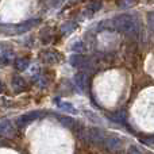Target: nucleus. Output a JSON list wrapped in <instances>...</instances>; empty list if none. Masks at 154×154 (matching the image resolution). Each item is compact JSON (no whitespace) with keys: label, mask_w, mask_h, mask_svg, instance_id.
<instances>
[{"label":"nucleus","mask_w":154,"mask_h":154,"mask_svg":"<svg viewBox=\"0 0 154 154\" xmlns=\"http://www.w3.org/2000/svg\"><path fill=\"white\" fill-rule=\"evenodd\" d=\"M111 22H112V27L115 30H118V31L123 32V34L131 35V37L138 34L139 23H138V19L134 15H130V14L120 15L114 18Z\"/></svg>","instance_id":"nucleus-1"},{"label":"nucleus","mask_w":154,"mask_h":154,"mask_svg":"<svg viewBox=\"0 0 154 154\" xmlns=\"http://www.w3.org/2000/svg\"><path fill=\"white\" fill-rule=\"evenodd\" d=\"M37 23H39V20H38V19H34V20H29V22H24V23L15 26L14 31H15V32H24V31H27V30H30L32 26H34V24H37Z\"/></svg>","instance_id":"nucleus-2"},{"label":"nucleus","mask_w":154,"mask_h":154,"mask_svg":"<svg viewBox=\"0 0 154 154\" xmlns=\"http://www.w3.org/2000/svg\"><path fill=\"white\" fill-rule=\"evenodd\" d=\"M75 80H76V84L79 85L81 89H85V87H87V84H88V77L85 73H79V75H76Z\"/></svg>","instance_id":"nucleus-3"},{"label":"nucleus","mask_w":154,"mask_h":154,"mask_svg":"<svg viewBox=\"0 0 154 154\" xmlns=\"http://www.w3.org/2000/svg\"><path fill=\"white\" fill-rule=\"evenodd\" d=\"M58 58H60V56L56 51H46V53H43V60L46 62H56V61H58Z\"/></svg>","instance_id":"nucleus-4"},{"label":"nucleus","mask_w":154,"mask_h":154,"mask_svg":"<svg viewBox=\"0 0 154 154\" xmlns=\"http://www.w3.org/2000/svg\"><path fill=\"white\" fill-rule=\"evenodd\" d=\"M24 80L22 79V77H14V80H12V85H14V88H15L16 91H22L24 88Z\"/></svg>","instance_id":"nucleus-5"},{"label":"nucleus","mask_w":154,"mask_h":154,"mask_svg":"<svg viewBox=\"0 0 154 154\" xmlns=\"http://www.w3.org/2000/svg\"><path fill=\"white\" fill-rule=\"evenodd\" d=\"M15 66L18 70H24L29 66V60L27 58H18L15 61Z\"/></svg>","instance_id":"nucleus-6"},{"label":"nucleus","mask_w":154,"mask_h":154,"mask_svg":"<svg viewBox=\"0 0 154 154\" xmlns=\"http://www.w3.org/2000/svg\"><path fill=\"white\" fill-rule=\"evenodd\" d=\"M41 115V112H30V114H27V115H24L23 118H22L20 120H19V122H23V123H27V122H30V120H32V119H37L38 116H39Z\"/></svg>","instance_id":"nucleus-7"},{"label":"nucleus","mask_w":154,"mask_h":154,"mask_svg":"<svg viewBox=\"0 0 154 154\" xmlns=\"http://www.w3.org/2000/svg\"><path fill=\"white\" fill-rule=\"evenodd\" d=\"M14 58V54L11 53V51H7V53H4L2 57H0V64H10L11 61H12Z\"/></svg>","instance_id":"nucleus-8"},{"label":"nucleus","mask_w":154,"mask_h":154,"mask_svg":"<svg viewBox=\"0 0 154 154\" xmlns=\"http://www.w3.org/2000/svg\"><path fill=\"white\" fill-rule=\"evenodd\" d=\"M100 8H101V2L100 0H95V2H92L91 3V5H89L91 12H96V11L100 10Z\"/></svg>","instance_id":"nucleus-9"},{"label":"nucleus","mask_w":154,"mask_h":154,"mask_svg":"<svg viewBox=\"0 0 154 154\" xmlns=\"http://www.w3.org/2000/svg\"><path fill=\"white\" fill-rule=\"evenodd\" d=\"M75 27H76V24L73 23V22H66V23H65V24H62V27H61V31H62V32L70 31V30H75Z\"/></svg>","instance_id":"nucleus-10"},{"label":"nucleus","mask_w":154,"mask_h":154,"mask_svg":"<svg viewBox=\"0 0 154 154\" xmlns=\"http://www.w3.org/2000/svg\"><path fill=\"white\" fill-rule=\"evenodd\" d=\"M118 4L122 8H127L134 4V0H118Z\"/></svg>","instance_id":"nucleus-11"},{"label":"nucleus","mask_w":154,"mask_h":154,"mask_svg":"<svg viewBox=\"0 0 154 154\" xmlns=\"http://www.w3.org/2000/svg\"><path fill=\"white\" fill-rule=\"evenodd\" d=\"M147 24H149V27L154 31V12L147 14Z\"/></svg>","instance_id":"nucleus-12"},{"label":"nucleus","mask_w":154,"mask_h":154,"mask_svg":"<svg viewBox=\"0 0 154 154\" xmlns=\"http://www.w3.org/2000/svg\"><path fill=\"white\" fill-rule=\"evenodd\" d=\"M72 49H73V50H76V51H81V50H84V43H82V42L75 43Z\"/></svg>","instance_id":"nucleus-13"},{"label":"nucleus","mask_w":154,"mask_h":154,"mask_svg":"<svg viewBox=\"0 0 154 154\" xmlns=\"http://www.w3.org/2000/svg\"><path fill=\"white\" fill-rule=\"evenodd\" d=\"M3 46H4V43H0V51L3 50Z\"/></svg>","instance_id":"nucleus-14"},{"label":"nucleus","mask_w":154,"mask_h":154,"mask_svg":"<svg viewBox=\"0 0 154 154\" xmlns=\"http://www.w3.org/2000/svg\"><path fill=\"white\" fill-rule=\"evenodd\" d=\"M3 91V85H2V82H0V92Z\"/></svg>","instance_id":"nucleus-15"},{"label":"nucleus","mask_w":154,"mask_h":154,"mask_svg":"<svg viewBox=\"0 0 154 154\" xmlns=\"http://www.w3.org/2000/svg\"><path fill=\"white\" fill-rule=\"evenodd\" d=\"M53 2H54V3H58V2H60V0H53Z\"/></svg>","instance_id":"nucleus-16"}]
</instances>
